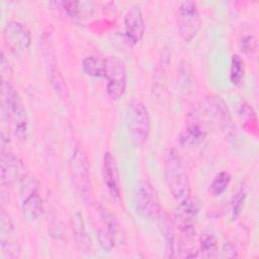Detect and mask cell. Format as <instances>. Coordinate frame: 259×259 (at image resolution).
<instances>
[{"label": "cell", "mask_w": 259, "mask_h": 259, "mask_svg": "<svg viewBox=\"0 0 259 259\" xmlns=\"http://www.w3.org/2000/svg\"><path fill=\"white\" fill-rule=\"evenodd\" d=\"M1 96V120L10 122L16 138L25 141L28 136L26 110L19 94L7 80H2Z\"/></svg>", "instance_id": "6da1fadb"}, {"label": "cell", "mask_w": 259, "mask_h": 259, "mask_svg": "<svg viewBox=\"0 0 259 259\" xmlns=\"http://www.w3.org/2000/svg\"><path fill=\"white\" fill-rule=\"evenodd\" d=\"M164 175L169 192L178 204L190 198L189 178L174 148H167L164 152Z\"/></svg>", "instance_id": "7a4b0ae2"}, {"label": "cell", "mask_w": 259, "mask_h": 259, "mask_svg": "<svg viewBox=\"0 0 259 259\" xmlns=\"http://www.w3.org/2000/svg\"><path fill=\"white\" fill-rule=\"evenodd\" d=\"M125 123L133 143L138 147L144 145L150 135L151 120L149 110L141 100L134 99L128 102Z\"/></svg>", "instance_id": "3957f363"}, {"label": "cell", "mask_w": 259, "mask_h": 259, "mask_svg": "<svg viewBox=\"0 0 259 259\" xmlns=\"http://www.w3.org/2000/svg\"><path fill=\"white\" fill-rule=\"evenodd\" d=\"M69 174L74 188L81 198L92 203V188L88 160L80 147H76L69 160Z\"/></svg>", "instance_id": "277c9868"}, {"label": "cell", "mask_w": 259, "mask_h": 259, "mask_svg": "<svg viewBox=\"0 0 259 259\" xmlns=\"http://www.w3.org/2000/svg\"><path fill=\"white\" fill-rule=\"evenodd\" d=\"M93 227L100 247L104 251H110L114 246L119 231L117 221L101 204H93Z\"/></svg>", "instance_id": "5b68a950"}, {"label": "cell", "mask_w": 259, "mask_h": 259, "mask_svg": "<svg viewBox=\"0 0 259 259\" xmlns=\"http://www.w3.org/2000/svg\"><path fill=\"white\" fill-rule=\"evenodd\" d=\"M205 108L209 118L224 138L229 142H234L237 138L236 126L225 100L214 94L208 95L205 98Z\"/></svg>", "instance_id": "8992f818"}, {"label": "cell", "mask_w": 259, "mask_h": 259, "mask_svg": "<svg viewBox=\"0 0 259 259\" xmlns=\"http://www.w3.org/2000/svg\"><path fill=\"white\" fill-rule=\"evenodd\" d=\"M19 183L23 217L28 222H33L38 219L42 211V199L39 194L38 184L29 172L25 173Z\"/></svg>", "instance_id": "52a82bcc"}, {"label": "cell", "mask_w": 259, "mask_h": 259, "mask_svg": "<svg viewBox=\"0 0 259 259\" xmlns=\"http://www.w3.org/2000/svg\"><path fill=\"white\" fill-rule=\"evenodd\" d=\"M176 23L178 33L184 41H190L197 35L201 27V18L194 1H183L179 4Z\"/></svg>", "instance_id": "ba28073f"}, {"label": "cell", "mask_w": 259, "mask_h": 259, "mask_svg": "<svg viewBox=\"0 0 259 259\" xmlns=\"http://www.w3.org/2000/svg\"><path fill=\"white\" fill-rule=\"evenodd\" d=\"M107 80L106 93L112 100H118L126 88V69L123 62L116 56L105 58V73Z\"/></svg>", "instance_id": "9c48e42d"}, {"label": "cell", "mask_w": 259, "mask_h": 259, "mask_svg": "<svg viewBox=\"0 0 259 259\" xmlns=\"http://www.w3.org/2000/svg\"><path fill=\"white\" fill-rule=\"evenodd\" d=\"M137 213L145 220H156L162 212L160 198L154 186L149 182H142L135 195Z\"/></svg>", "instance_id": "30bf717a"}, {"label": "cell", "mask_w": 259, "mask_h": 259, "mask_svg": "<svg viewBox=\"0 0 259 259\" xmlns=\"http://www.w3.org/2000/svg\"><path fill=\"white\" fill-rule=\"evenodd\" d=\"M0 249L3 259L18 258L20 253L16 229L5 209H1L0 212Z\"/></svg>", "instance_id": "8fae6325"}, {"label": "cell", "mask_w": 259, "mask_h": 259, "mask_svg": "<svg viewBox=\"0 0 259 259\" xmlns=\"http://www.w3.org/2000/svg\"><path fill=\"white\" fill-rule=\"evenodd\" d=\"M3 39L5 45L16 53L25 51L31 42L29 30L22 22L17 20H11L4 26Z\"/></svg>", "instance_id": "7c38bea8"}, {"label": "cell", "mask_w": 259, "mask_h": 259, "mask_svg": "<svg viewBox=\"0 0 259 259\" xmlns=\"http://www.w3.org/2000/svg\"><path fill=\"white\" fill-rule=\"evenodd\" d=\"M25 173L24 164L18 156L8 149L1 150V184L3 187L19 182Z\"/></svg>", "instance_id": "4fadbf2b"}, {"label": "cell", "mask_w": 259, "mask_h": 259, "mask_svg": "<svg viewBox=\"0 0 259 259\" xmlns=\"http://www.w3.org/2000/svg\"><path fill=\"white\" fill-rule=\"evenodd\" d=\"M145 22L141 8L138 5L130 7L124 14V36L126 41L134 46L144 36Z\"/></svg>", "instance_id": "5bb4252c"}, {"label": "cell", "mask_w": 259, "mask_h": 259, "mask_svg": "<svg viewBox=\"0 0 259 259\" xmlns=\"http://www.w3.org/2000/svg\"><path fill=\"white\" fill-rule=\"evenodd\" d=\"M41 47H42V54L48 66V75L49 78L59 92L65 91L64 89V79L58 70L57 62H56V55L53 49V44L51 41V34L45 32L41 37Z\"/></svg>", "instance_id": "9a60e30c"}, {"label": "cell", "mask_w": 259, "mask_h": 259, "mask_svg": "<svg viewBox=\"0 0 259 259\" xmlns=\"http://www.w3.org/2000/svg\"><path fill=\"white\" fill-rule=\"evenodd\" d=\"M102 176L104 184L113 198L120 196V184L118 169L114 157L111 153L106 152L102 160Z\"/></svg>", "instance_id": "2e32d148"}, {"label": "cell", "mask_w": 259, "mask_h": 259, "mask_svg": "<svg viewBox=\"0 0 259 259\" xmlns=\"http://www.w3.org/2000/svg\"><path fill=\"white\" fill-rule=\"evenodd\" d=\"M158 223V228L160 230V233L162 234L165 245H166V251H165V257L166 258H172L174 257V223L171 220V218L162 210V212L159 214V217L156 219Z\"/></svg>", "instance_id": "e0dca14e"}, {"label": "cell", "mask_w": 259, "mask_h": 259, "mask_svg": "<svg viewBox=\"0 0 259 259\" xmlns=\"http://www.w3.org/2000/svg\"><path fill=\"white\" fill-rule=\"evenodd\" d=\"M205 138V132L203 127L198 123H190L184 131L181 133L179 142L182 147L189 148L193 146H197L203 142Z\"/></svg>", "instance_id": "ac0fdd59"}, {"label": "cell", "mask_w": 259, "mask_h": 259, "mask_svg": "<svg viewBox=\"0 0 259 259\" xmlns=\"http://www.w3.org/2000/svg\"><path fill=\"white\" fill-rule=\"evenodd\" d=\"M238 114L241 120L242 125L245 127L247 132L251 135L257 137L258 133V122H257V115L254 108L246 101H243L238 108Z\"/></svg>", "instance_id": "d6986e66"}, {"label": "cell", "mask_w": 259, "mask_h": 259, "mask_svg": "<svg viewBox=\"0 0 259 259\" xmlns=\"http://www.w3.org/2000/svg\"><path fill=\"white\" fill-rule=\"evenodd\" d=\"M72 225H73V232L76 239V242L79 248L85 252L91 249V241L86 232L84 220L82 214L79 212H75L72 217Z\"/></svg>", "instance_id": "ffe728a7"}, {"label": "cell", "mask_w": 259, "mask_h": 259, "mask_svg": "<svg viewBox=\"0 0 259 259\" xmlns=\"http://www.w3.org/2000/svg\"><path fill=\"white\" fill-rule=\"evenodd\" d=\"M83 72L90 77H104L105 58L88 56L82 61Z\"/></svg>", "instance_id": "44dd1931"}, {"label": "cell", "mask_w": 259, "mask_h": 259, "mask_svg": "<svg viewBox=\"0 0 259 259\" xmlns=\"http://www.w3.org/2000/svg\"><path fill=\"white\" fill-rule=\"evenodd\" d=\"M245 76V66L244 61L239 55H233L231 59L230 67V81L233 85L240 87L244 82Z\"/></svg>", "instance_id": "7402d4cb"}, {"label": "cell", "mask_w": 259, "mask_h": 259, "mask_svg": "<svg viewBox=\"0 0 259 259\" xmlns=\"http://www.w3.org/2000/svg\"><path fill=\"white\" fill-rule=\"evenodd\" d=\"M217 252V240L210 233H203L198 241V254L202 258H211Z\"/></svg>", "instance_id": "603a6c76"}, {"label": "cell", "mask_w": 259, "mask_h": 259, "mask_svg": "<svg viewBox=\"0 0 259 259\" xmlns=\"http://www.w3.org/2000/svg\"><path fill=\"white\" fill-rule=\"evenodd\" d=\"M247 198V191L245 187H240L232 196L230 201V209H231V219L233 221L237 220L241 214L244 204Z\"/></svg>", "instance_id": "cb8c5ba5"}, {"label": "cell", "mask_w": 259, "mask_h": 259, "mask_svg": "<svg viewBox=\"0 0 259 259\" xmlns=\"http://www.w3.org/2000/svg\"><path fill=\"white\" fill-rule=\"evenodd\" d=\"M231 183V175L228 172L222 171L218 173L209 185V191L213 196H219L225 192Z\"/></svg>", "instance_id": "d4e9b609"}, {"label": "cell", "mask_w": 259, "mask_h": 259, "mask_svg": "<svg viewBox=\"0 0 259 259\" xmlns=\"http://www.w3.org/2000/svg\"><path fill=\"white\" fill-rule=\"evenodd\" d=\"M239 44L242 52L245 54H253L257 50V38L252 32L242 33Z\"/></svg>", "instance_id": "484cf974"}, {"label": "cell", "mask_w": 259, "mask_h": 259, "mask_svg": "<svg viewBox=\"0 0 259 259\" xmlns=\"http://www.w3.org/2000/svg\"><path fill=\"white\" fill-rule=\"evenodd\" d=\"M58 5H60L63 12L68 15L71 18H78L81 17L82 14V3L78 1H62L59 2Z\"/></svg>", "instance_id": "4316f807"}, {"label": "cell", "mask_w": 259, "mask_h": 259, "mask_svg": "<svg viewBox=\"0 0 259 259\" xmlns=\"http://www.w3.org/2000/svg\"><path fill=\"white\" fill-rule=\"evenodd\" d=\"M222 252H223V257H238L235 247L229 242L224 243Z\"/></svg>", "instance_id": "83f0119b"}, {"label": "cell", "mask_w": 259, "mask_h": 259, "mask_svg": "<svg viewBox=\"0 0 259 259\" xmlns=\"http://www.w3.org/2000/svg\"><path fill=\"white\" fill-rule=\"evenodd\" d=\"M0 67H1V74H2V80H3V79H5V76L7 75V77H8V73H10L9 62L6 59L3 51L1 52V65H0Z\"/></svg>", "instance_id": "f1b7e54d"}]
</instances>
